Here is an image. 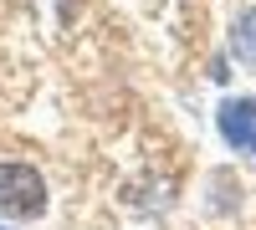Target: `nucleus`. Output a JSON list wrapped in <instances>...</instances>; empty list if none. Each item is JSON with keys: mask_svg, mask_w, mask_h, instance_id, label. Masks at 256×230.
Returning a JSON list of instances; mask_svg holds the SVG:
<instances>
[{"mask_svg": "<svg viewBox=\"0 0 256 230\" xmlns=\"http://www.w3.org/2000/svg\"><path fill=\"white\" fill-rule=\"evenodd\" d=\"M0 230H10V225H0Z\"/></svg>", "mask_w": 256, "mask_h": 230, "instance_id": "obj_4", "label": "nucleus"}, {"mask_svg": "<svg viewBox=\"0 0 256 230\" xmlns=\"http://www.w3.org/2000/svg\"><path fill=\"white\" fill-rule=\"evenodd\" d=\"M216 128L236 154L256 159V97H226L220 113H216Z\"/></svg>", "mask_w": 256, "mask_h": 230, "instance_id": "obj_2", "label": "nucleus"}, {"mask_svg": "<svg viewBox=\"0 0 256 230\" xmlns=\"http://www.w3.org/2000/svg\"><path fill=\"white\" fill-rule=\"evenodd\" d=\"M46 215V179L31 164H0V220H41Z\"/></svg>", "mask_w": 256, "mask_h": 230, "instance_id": "obj_1", "label": "nucleus"}, {"mask_svg": "<svg viewBox=\"0 0 256 230\" xmlns=\"http://www.w3.org/2000/svg\"><path fill=\"white\" fill-rule=\"evenodd\" d=\"M230 56H236L246 72H256V5H246V10L236 15V31H230Z\"/></svg>", "mask_w": 256, "mask_h": 230, "instance_id": "obj_3", "label": "nucleus"}]
</instances>
